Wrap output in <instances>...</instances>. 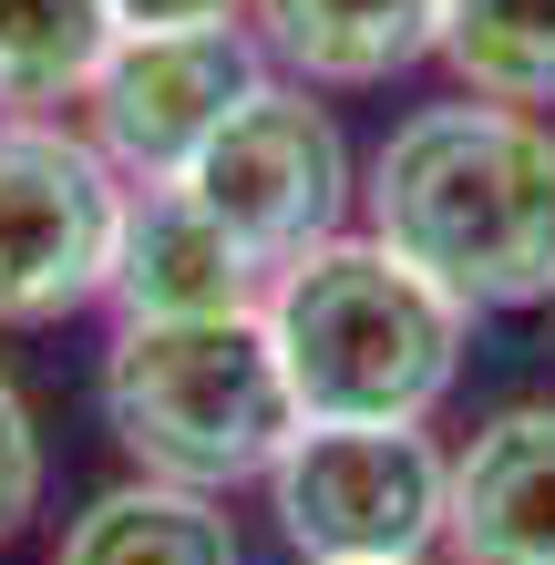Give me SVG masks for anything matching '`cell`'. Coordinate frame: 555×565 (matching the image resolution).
Returning <instances> with one entry per match:
<instances>
[{
  "instance_id": "cell-13",
  "label": "cell",
  "mask_w": 555,
  "mask_h": 565,
  "mask_svg": "<svg viewBox=\"0 0 555 565\" xmlns=\"http://www.w3.org/2000/svg\"><path fill=\"white\" fill-rule=\"evenodd\" d=\"M442 73L473 104L555 114V0H442Z\"/></svg>"
},
{
  "instance_id": "cell-3",
  "label": "cell",
  "mask_w": 555,
  "mask_h": 565,
  "mask_svg": "<svg viewBox=\"0 0 555 565\" xmlns=\"http://www.w3.org/2000/svg\"><path fill=\"white\" fill-rule=\"evenodd\" d=\"M104 431L124 462L185 493H237L268 483V462L299 431L268 309H216V319H114L104 371H93Z\"/></svg>"
},
{
  "instance_id": "cell-8",
  "label": "cell",
  "mask_w": 555,
  "mask_h": 565,
  "mask_svg": "<svg viewBox=\"0 0 555 565\" xmlns=\"http://www.w3.org/2000/svg\"><path fill=\"white\" fill-rule=\"evenodd\" d=\"M442 565H555V402H504L452 443Z\"/></svg>"
},
{
  "instance_id": "cell-6",
  "label": "cell",
  "mask_w": 555,
  "mask_h": 565,
  "mask_svg": "<svg viewBox=\"0 0 555 565\" xmlns=\"http://www.w3.org/2000/svg\"><path fill=\"white\" fill-rule=\"evenodd\" d=\"M185 195L278 278L288 257H309V247H330V237L361 226V154H350L340 114L319 104L309 83H268L185 164Z\"/></svg>"
},
{
  "instance_id": "cell-12",
  "label": "cell",
  "mask_w": 555,
  "mask_h": 565,
  "mask_svg": "<svg viewBox=\"0 0 555 565\" xmlns=\"http://www.w3.org/2000/svg\"><path fill=\"white\" fill-rule=\"evenodd\" d=\"M114 31H124L114 0H0V114L21 124L83 114Z\"/></svg>"
},
{
  "instance_id": "cell-10",
  "label": "cell",
  "mask_w": 555,
  "mask_h": 565,
  "mask_svg": "<svg viewBox=\"0 0 555 565\" xmlns=\"http://www.w3.org/2000/svg\"><path fill=\"white\" fill-rule=\"evenodd\" d=\"M247 31L278 83L381 93L442 52V0H247Z\"/></svg>"
},
{
  "instance_id": "cell-2",
  "label": "cell",
  "mask_w": 555,
  "mask_h": 565,
  "mask_svg": "<svg viewBox=\"0 0 555 565\" xmlns=\"http://www.w3.org/2000/svg\"><path fill=\"white\" fill-rule=\"evenodd\" d=\"M257 309L299 422H433L473 350V309L391 257L371 226L288 257Z\"/></svg>"
},
{
  "instance_id": "cell-16",
  "label": "cell",
  "mask_w": 555,
  "mask_h": 565,
  "mask_svg": "<svg viewBox=\"0 0 555 565\" xmlns=\"http://www.w3.org/2000/svg\"><path fill=\"white\" fill-rule=\"evenodd\" d=\"M412 565H442V555H412Z\"/></svg>"
},
{
  "instance_id": "cell-15",
  "label": "cell",
  "mask_w": 555,
  "mask_h": 565,
  "mask_svg": "<svg viewBox=\"0 0 555 565\" xmlns=\"http://www.w3.org/2000/svg\"><path fill=\"white\" fill-rule=\"evenodd\" d=\"M124 31H195V21H247V0H114Z\"/></svg>"
},
{
  "instance_id": "cell-14",
  "label": "cell",
  "mask_w": 555,
  "mask_h": 565,
  "mask_svg": "<svg viewBox=\"0 0 555 565\" xmlns=\"http://www.w3.org/2000/svg\"><path fill=\"white\" fill-rule=\"evenodd\" d=\"M42 483H52V452H42V422H31L21 381L0 371V545L42 514Z\"/></svg>"
},
{
  "instance_id": "cell-9",
  "label": "cell",
  "mask_w": 555,
  "mask_h": 565,
  "mask_svg": "<svg viewBox=\"0 0 555 565\" xmlns=\"http://www.w3.org/2000/svg\"><path fill=\"white\" fill-rule=\"evenodd\" d=\"M268 268L195 206L185 185H135L124 206V247H114V319H216V309H257Z\"/></svg>"
},
{
  "instance_id": "cell-5",
  "label": "cell",
  "mask_w": 555,
  "mask_h": 565,
  "mask_svg": "<svg viewBox=\"0 0 555 565\" xmlns=\"http://www.w3.org/2000/svg\"><path fill=\"white\" fill-rule=\"evenodd\" d=\"M135 185L83 124L0 114V329H62L114 298V247Z\"/></svg>"
},
{
  "instance_id": "cell-7",
  "label": "cell",
  "mask_w": 555,
  "mask_h": 565,
  "mask_svg": "<svg viewBox=\"0 0 555 565\" xmlns=\"http://www.w3.org/2000/svg\"><path fill=\"white\" fill-rule=\"evenodd\" d=\"M268 52L247 21H195V31H114L104 73L83 93V135L124 185H185V164L268 93Z\"/></svg>"
},
{
  "instance_id": "cell-4",
  "label": "cell",
  "mask_w": 555,
  "mask_h": 565,
  "mask_svg": "<svg viewBox=\"0 0 555 565\" xmlns=\"http://www.w3.org/2000/svg\"><path fill=\"white\" fill-rule=\"evenodd\" d=\"M257 493L299 565H412L442 555L452 452L433 422H299Z\"/></svg>"
},
{
  "instance_id": "cell-11",
  "label": "cell",
  "mask_w": 555,
  "mask_h": 565,
  "mask_svg": "<svg viewBox=\"0 0 555 565\" xmlns=\"http://www.w3.org/2000/svg\"><path fill=\"white\" fill-rule=\"evenodd\" d=\"M52 565H247V535H237V514H226V493H185V483H154V473H124L62 524Z\"/></svg>"
},
{
  "instance_id": "cell-1",
  "label": "cell",
  "mask_w": 555,
  "mask_h": 565,
  "mask_svg": "<svg viewBox=\"0 0 555 565\" xmlns=\"http://www.w3.org/2000/svg\"><path fill=\"white\" fill-rule=\"evenodd\" d=\"M361 226L473 319L555 309V114L412 104L361 164Z\"/></svg>"
}]
</instances>
